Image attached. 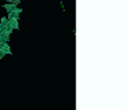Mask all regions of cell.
Wrapping results in <instances>:
<instances>
[{"instance_id":"obj_1","label":"cell","mask_w":127,"mask_h":110,"mask_svg":"<svg viewBox=\"0 0 127 110\" xmlns=\"http://www.w3.org/2000/svg\"><path fill=\"white\" fill-rule=\"evenodd\" d=\"M0 52L3 54V55H8V54H11L10 44L8 43H0Z\"/></svg>"},{"instance_id":"obj_2","label":"cell","mask_w":127,"mask_h":110,"mask_svg":"<svg viewBox=\"0 0 127 110\" xmlns=\"http://www.w3.org/2000/svg\"><path fill=\"white\" fill-rule=\"evenodd\" d=\"M11 33H13V30H6L3 33H0V43H8Z\"/></svg>"},{"instance_id":"obj_3","label":"cell","mask_w":127,"mask_h":110,"mask_svg":"<svg viewBox=\"0 0 127 110\" xmlns=\"http://www.w3.org/2000/svg\"><path fill=\"white\" fill-rule=\"evenodd\" d=\"M7 18H8V25H10V28L13 29V30L18 29V18H14V17H7Z\"/></svg>"},{"instance_id":"obj_4","label":"cell","mask_w":127,"mask_h":110,"mask_svg":"<svg viewBox=\"0 0 127 110\" xmlns=\"http://www.w3.org/2000/svg\"><path fill=\"white\" fill-rule=\"evenodd\" d=\"M21 11H22V10H21L18 6H17L13 10V11H10L7 17H14V18H19V15H21Z\"/></svg>"},{"instance_id":"obj_5","label":"cell","mask_w":127,"mask_h":110,"mask_svg":"<svg viewBox=\"0 0 127 110\" xmlns=\"http://www.w3.org/2000/svg\"><path fill=\"white\" fill-rule=\"evenodd\" d=\"M15 7H17V0H15V1H13V3H6V4H4V8H6L7 13L13 11V10L15 8Z\"/></svg>"},{"instance_id":"obj_6","label":"cell","mask_w":127,"mask_h":110,"mask_svg":"<svg viewBox=\"0 0 127 110\" xmlns=\"http://www.w3.org/2000/svg\"><path fill=\"white\" fill-rule=\"evenodd\" d=\"M0 23H1V25H4L6 28H10V25H8V18H7V17H3V18L0 19ZM10 29H11V28H10Z\"/></svg>"},{"instance_id":"obj_7","label":"cell","mask_w":127,"mask_h":110,"mask_svg":"<svg viewBox=\"0 0 127 110\" xmlns=\"http://www.w3.org/2000/svg\"><path fill=\"white\" fill-rule=\"evenodd\" d=\"M6 30H13V29H10V28H6L4 25H1L0 23V33H3V32H6Z\"/></svg>"}]
</instances>
